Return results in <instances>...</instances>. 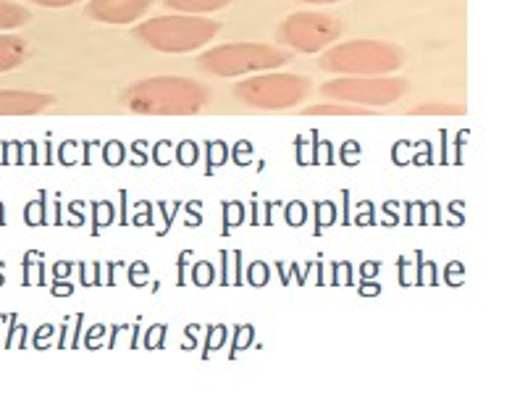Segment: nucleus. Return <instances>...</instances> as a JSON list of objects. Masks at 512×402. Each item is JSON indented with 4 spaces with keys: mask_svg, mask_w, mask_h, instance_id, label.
Listing matches in <instances>:
<instances>
[{
    "mask_svg": "<svg viewBox=\"0 0 512 402\" xmlns=\"http://www.w3.org/2000/svg\"><path fill=\"white\" fill-rule=\"evenodd\" d=\"M155 0H90L87 16L103 24H132L153 8Z\"/></svg>",
    "mask_w": 512,
    "mask_h": 402,
    "instance_id": "8",
    "label": "nucleus"
},
{
    "mask_svg": "<svg viewBox=\"0 0 512 402\" xmlns=\"http://www.w3.org/2000/svg\"><path fill=\"white\" fill-rule=\"evenodd\" d=\"M221 32V24L208 16H155L134 27V37L158 53H192L211 43Z\"/></svg>",
    "mask_w": 512,
    "mask_h": 402,
    "instance_id": "3",
    "label": "nucleus"
},
{
    "mask_svg": "<svg viewBox=\"0 0 512 402\" xmlns=\"http://www.w3.org/2000/svg\"><path fill=\"white\" fill-rule=\"evenodd\" d=\"M56 98L32 90H0V116H35L53 106Z\"/></svg>",
    "mask_w": 512,
    "mask_h": 402,
    "instance_id": "9",
    "label": "nucleus"
},
{
    "mask_svg": "<svg viewBox=\"0 0 512 402\" xmlns=\"http://www.w3.org/2000/svg\"><path fill=\"white\" fill-rule=\"evenodd\" d=\"M300 3H316V6H326V3H342V0H300Z\"/></svg>",
    "mask_w": 512,
    "mask_h": 402,
    "instance_id": "16",
    "label": "nucleus"
},
{
    "mask_svg": "<svg viewBox=\"0 0 512 402\" xmlns=\"http://www.w3.org/2000/svg\"><path fill=\"white\" fill-rule=\"evenodd\" d=\"M289 58H292L289 50H281L276 45L229 43L205 50L203 56L197 58V66L205 74H211V77L232 79L281 69L284 64H289Z\"/></svg>",
    "mask_w": 512,
    "mask_h": 402,
    "instance_id": "4",
    "label": "nucleus"
},
{
    "mask_svg": "<svg viewBox=\"0 0 512 402\" xmlns=\"http://www.w3.org/2000/svg\"><path fill=\"white\" fill-rule=\"evenodd\" d=\"M405 56L392 43L381 40H352L326 48L318 66L323 71L339 74V77H389L402 69Z\"/></svg>",
    "mask_w": 512,
    "mask_h": 402,
    "instance_id": "2",
    "label": "nucleus"
},
{
    "mask_svg": "<svg viewBox=\"0 0 512 402\" xmlns=\"http://www.w3.org/2000/svg\"><path fill=\"white\" fill-rule=\"evenodd\" d=\"M166 6L174 8L176 14H190V16H205L221 8H229L234 0H163Z\"/></svg>",
    "mask_w": 512,
    "mask_h": 402,
    "instance_id": "11",
    "label": "nucleus"
},
{
    "mask_svg": "<svg viewBox=\"0 0 512 402\" xmlns=\"http://www.w3.org/2000/svg\"><path fill=\"white\" fill-rule=\"evenodd\" d=\"M27 56H29L27 40L0 32V74L19 69V66L27 61Z\"/></svg>",
    "mask_w": 512,
    "mask_h": 402,
    "instance_id": "10",
    "label": "nucleus"
},
{
    "mask_svg": "<svg viewBox=\"0 0 512 402\" xmlns=\"http://www.w3.org/2000/svg\"><path fill=\"white\" fill-rule=\"evenodd\" d=\"M29 3H37V6L43 8H69L74 3H79V0H29Z\"/></svg>",
    "mask_w": 512,
    "mask_h": 402,
    "instance_id": "15",
    "label": "nucleus"
},
{
    "mask_svg": "<svg viewBox=\"0 0 512 402\" xmlns=\"http://www.w3.org/2000/svg\"><path fill=\"white\" fill-rule=\"evenodd\" d=\"M208 100V87L187 77L142 79L124 92V106L140 116H195Z\"/></svg>",
    "mask_w": 512,
    "mask_h": 402,
    "instance_id": "1",
    "label": "nucleus"
},
{
    "mask_svg": "<svg viewBox=\"0 0 512 402\" xmlns=\"http://www.w3.org/2000/svg\"><path fill=\"white\" fill-rule=\"evenodd\" d=\"M407 92L405 79L389 77H339L321 85L323 98L352 106H392Z\"/></svg>",
    "mask_w": 512,
    "mask_h": 402,
    "instance_id": "7",
    "label": "nucleus"
},
{
    "mask_svg": "<svg viewBox=\"0 0 512 402\" xmlns=\"http://www.w3.org/2000/svg\"><path fill=\"white\" fill-rule=\"evenodd\" d=\"M344 27L337 16L318 11H297L287 16L279 27V43L297 53H321L342 37Z\"/></svg>",
    "mask_w": 512,
    "mask_h": 402,
    "instance_id": "6",
    "label": "nucleus"
},
{
    "mask_svg": "<svg viewBox=\"0 0 512 402\" xmlns=\"http://www.w3.org/2000/svg\"><path fill=\"white\" fill-rule=\"evenodd\" d=\"M305 116H368L371 108L360 106H334V103H321V106L305 108Z\"/></svg>",
    "mask_w": 512,
    "mask_h": 402,
    "instance_id": "13",
    "label": "nucleus"
},
{
    "mask_svg": "<svg viewBox=\"0 0 512 402\" xmlns=\"http://www.w3.org/2000/svg\"><path fill=\"white\" fill-rule=\"evenodd\" d=\"M237 100L245 106L268 108V111H284V108L300 106L310 95V79L300 74H279V71H263L250 74L234 87Z\"/></svg>",
    "mask_w": 512,
    "mask_h": 402,
    "instance_id": "5",
    "label": "nucleus"
},
{
    "mask_svg": "<svg viewBox=\"0 0 512 402\" xmlns=\"http://www.w3.org/2000/svg\"><path fill=\"white\" fill-rule=\"evenodd\" d=\"M418 113V116H455V113H463V108L460 106H449V103H426V106L415 108L413 116Z\"/></svg>",
    "mask_w": 512,
    "mask_h": 402,
    "instance_id": "14",
    "label": "nucleus"
},
{
    "mask_svg": "<svg viewBox=\"0 0 512 402\" xmlns=\"http://www.w3.org/2000/svg\"><path fill=\"white\" fill-rule=\"evenodd\" d=\"M29 22V11L19 3H8V0H0V32H11V29H19Z\"/></svg>",
    "mask_w": 512,
    "mask_h": 402,
    "instance_id": "12",
    "label": "nucleus"
}]
</instances>
